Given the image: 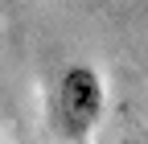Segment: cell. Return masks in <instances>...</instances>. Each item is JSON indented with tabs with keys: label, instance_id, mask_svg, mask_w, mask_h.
<instances>
[{
	"label": "cell",
	"instance_id": "cell-1",
	"mask_svg": "<svg viewBox=\"0 0 148 144\" xmlns=\"http://www.w3.org/2000/svg\"><path fill=\"white\" fill-rule=\"evenodd\" d=\"M103 107H107V82L103 74L90 62H70L62 66L58 82H53V99H49V115H53V128L66 140H86L90 132L99 128L103 119Z\"/></svg>",
	"mask_w": 148,
	"mask_h": 144
},
{
	"label": "cell",
	"instance_id": "cell-2",
	"mask_svg": "<svg viewBox=\"0 0 148 144\" xmlns=\"http://www.w3.org/2000/svg\"><path fill=\"white\" fill-rule=\"evenodd\" d=\"M119 144H144V140H119Z\"/></svg>",
	"mask_w": 148,
	"mask_h": 144
},
{
	"label": "cell",
	"instance_id": "cell-3",
	"mask_svg": "<svg viewBox=\"0 0 148 144\" xmlns=\"http://www.w3.org/2000/svg\"><path fill=\"white\" fill-rule=\"evenodd\" d=\"M25 144H37V140H25Z\"/></svg>",
	"mask_w": 148,
	"mask_h": 144
}]
</instances>
